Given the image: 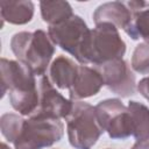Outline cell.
<instances>
[{
  "label": "cell",
  "instance_id": "cell-1",
  "mask_svg": "<svg viewBox=\"0 0 149 149\" xmlns=\"http://www.w3.org/2000/svg\"><path fill=\"white\" fill-rule=\"evenodd\" d=\"M1 98L8 93L12 107L20 115L31 116L38 107V85L34 72L20 61L1 58Z\"/></svg>",
  "mask_w": 149,
  "mask_h": 149
},
{
  "label": "cell",
  "instance_id": "cell-2",
  "mask_svg": "<svg viewBox=\"0 0 149 149\" xmlns=\"http://www.w3.org/2000/svg\"><path fill=\"white\" fill-rule=\"evenodd\" d=\"M10 49L17 61L38 77L45 74L55 54L54 42L42 29L15 33L10 40Z\"/></svg>",
  "mask_w": 149,
  "mask_h": 149
},
{
  "label": "cell",
  "instance_id": "cell-3",
  "mask_svg": "<svg viewBox=\"0 0 149 149\" xmlns=\"http://www.w3.org/2000/svg\"><path fill=\"white\" fill-rule=\"evenodd\" d=\"M126 54V43L119 34V29L112 23L95 24L90 31L84 65L92 64L97 68L120 59Z\"/></svg>",
  "mask_w": 149,
  "mask_h": 149
},
{
  "label": "cell",
  "instance_id": "cell-4",
  "mask_svg": "<svg viewBox=\"0 0 149 149\" xmlns=\"http://www.w3.org/2000/svg\"><path fill=\"white\" fill-rule=\"evenodd\" d=\"M65 120L68 139L74 149H92L104 133L99 125L95 108L88 102L73 101L72 109Z\"/></svg>",
  "mask_w": 149,
  "mask_h": 149
},
{
  "label": "cell",
  "instance_id": "cell-5",
  "mask_svg": "<svg viewBox=\"0 0 149 149\" xmlns=\"http://www.w3.org/2000/svg\"><path fill=\"white\" fill-rule=\"evenodd\" d=\"M64 135L61 120L29 116L14 141V149H44L59 142Z\"/></svg>",
  "mask_w": 149,
  "mask_h": 149
},
{
  "label": "cell",
  "instance_id": "cell-6",
  "mask_svg": "<svg viewBox=\"0 0 149 149\" xmlns=\"http://www.w3.org/2000/svg\"><path fill=\"white\" fill-rule=\"evenodd\" d=\"M90 31L84 19L76 14L65 22L48 27V35L54 44L73 56L81 65H84Z\"/></svg>",
  "mask_w": 149,
  "mask_h": 149
},
{
  "label": "cell",
  "instance_id": "cell-7",
  "mask_svg": "<svg viewBox=\"0 0 149 149\" xmlns=\"http://www.w3.org/2000/svg\"><path fill=\"white\" fill-rule=\"evenodd\" d=\"M95 114L100 127L112 140H125L132 135V119L128 107L118 98L99 101Z\"/></svg>",
  "mask_w": 149,
  "mask_h": 149
},
{
  "label": "cell",
  "instance_id": "cell-8",
  "mask_svg": "<svg viewBox=\"0 0 149 149\" xmlns=\"http://www.w3.org/2000/svg\"><path fill=\"white\" fill-rule=\"evenodd\" d=\"M73 101L62 95L44 74L38 81V107L31 116L47 119H66L72 109Z\"/></svg>",
  "mask_w": 149,
  "mask_h": 149
},
{
  "label": "cell",
  "instance_id": "cell-9",
  "mask_svg": "<svg viewBox=\"0 0 149 149\" xmlns=\"http://www.w3.org/2000/svg\"><path fill=\"white\" fill-rule=\"evenodd\" d=\"M99 69L105 86L112 93L121 98H128L136 93L137 84L135 74L123 58L108 62Z\"/></svg>",
  "mask_w": 149,
  "mask_h": 149
},
{
  "label": "cell",
  "instance_id": "cell-10",
  "mask_svg": "<svg viewBox=\"0 0 149 149\" xmlns=\"http://www.w3.org/2000/svg\"><path fill=\"white\" fill-rule=\"evenodd\" d=\"M105 86L101 72L87 65H79L72 86L69 90L70 100H81L97 95Z\"/></svg>",
  "mask_w": 149,
  "mask_h": 149
},
{
  "label": "cell",
  "instance_id": "cell-11",
  "mask_svg": "<svg viewBox=\"0 0 149 149\" xmlns=\"http://www.w3.org/2000/svg\"><path fill=\"white\" fill-rule=\"evenodd\" d=\"M95 24L112 23L118 29H126L132 20V12L126 2L112 1L99 5L92 14Z\"/></svg>",
  "mask_w": 149,
  "mask_h": 149
},
{
  "label": "cell",
  "instance_id": "cell-12",
  "mask_svg": "<svg viewBox=\"0 0 149 149\" xmlns=\"http://www.w3.org/2000/svg\"><path fill=\"white\" fill-rule=\"evenodd\" d=\"M126 3L132 12V20L125 29L126 34L134 41L143 40L149 43V1L130 0Z\"/></svg>",
  "mask_w": 149,
  "mask_h": 149
},
{
  "label": "cell",
  "instance_id": "cell-13",
  "mask_svg": "<svg viewBox=\"0 0 149 149\" xmlns=\"http://www.w3.org/2000/svg\"><path fill=\"white\" fill-rule=\"evenodd\" d=\"M78 66L73 59L66 56H58L48 69V78L51 84L59 90H70L78 72Z\"/></svg>",
  "mask_w": 149,
  "mask_h": 149
},
{
  "label": "cell",
  "instance_id": "cell-14",
  "mask_svg": "<svg viewBox=\"0 0 149 149\" xmlns=\"http://www.w3.org/2000/svg\"><path fill=\"white\" fill-rule=\"evenodd\" d=\"M35 12L34 2L30 0L0 1V14L3 22L21 26L33 20Z\"/></svg>",
  "mask_w": 149,
  "mask_h": 149
},
{
  "label": "cell",
  "instance_id": "cell-15",
  "mask_svg": "<svg viewBox=\"0 0 149 149\" xmlns=\"http://www.w3.org/2000/svg\"><path fill=\"white\" fill-rule=\"evenodd\" d=\"M132 119V136L136 141L149 140V108L139 101L130 100L127 105Z\"/></svg>",
  "mask_w": 149,
  "mask_h": 149
},
{
  "label": "cell",
  "instance_id": "cell-16",
  "mask_svg": "<svg viewBox=\"0 0 149 149\" xmlns=\"http://www.w3.org/2000/svg\"><path fill=\"white\" fill-rule=\"evenodd\" d=\"M40 9H41L42 20L47 22L49 26L65 22L74 15L71 5L68 1H62V0L41 1Z\"/></svg>",
  "mask_w": 149,
  "mask_h": 149
},
{
  "label": "cell",
  "instance_id": "cell-17",
  "mask_svg": "<svg viewBox=\"0 0 149 149\" xmlns=\"http://www.w3.org/2000/svg\"><path fill=\"white\" fill-rule=\"evenodd\" d=\"M24 119L15 113H5L0 118V130L2 136L10 143H14L19 136Z\"/></svg>",
  "mask_w": 149,
  "mask_h": 149
},
{
  "label": "cell",
  "instance_id": "cell-18",
  "mask_svg": "<svg viewBox=\"0 0 149 149\" xmlns=\"http://www.w3.org/2000/svg\"><path fill=\"white\" fill-rule=\"evenodd\" d=\"M132 69L140 74L149 73V43L137 44L132 56Z\"/></svg>",
  "mask_w": 149,
  "mask_h": 149
},
{
  "label": "cell",
  "instance_id": "cell-19",
  "mask_svg": "<svg viewBox=\"0 0 149 149\" xmlns=\"http://www.w3.org/2000/svg\"><path fill=\"white\" fill-rule=\"evenodd\" d=\"M137 91L143 98H146L149 101V76L141 79L137 83Z\"/></svg>",
  "mask_w": 149,
  "mask_h": 149
},
{
  "label": "cell",
  "instance_id": "cell-20",
  "mask_svg": "<svg viewBox=\"0 0 149 149\" xmlns=\"http://www.w3.org/2000/svg\"><path fill=\"white\" fill-rule=\"evenodd\" d=\"M130 149H149V141H136Z\"/></svg>",
  "mask_w": 149,
  "mask_h": 149
},
{
  "label": "cell",
  "instance_id": "cell-21",
  "mask_svg": "<svg viewBox=\"0 0 149 149\" xmlns=\"http://www.w3.org/2000/svg\"><path fill=\"white\" fill-rule=\"evenodd\" d=\"M1 149H10V148H9V146H8L7 143L2 142V143H1Z\"/></svg>",
  "mask_w": 149,
  "mask_h": 149
},
{
  "label": "cell",
  "instance_id": "cell-22",
  "mask_svg": "<svg viewBox=\"0 0 149 149\" xmlns=\"http://www.w3.org/2000/svg\"><path fill=\"white\" fill-rule=\"evenodd\" d=\"M107 149H109V148H107Z\"/></svg>",
  "mask_w": 149,
  "mask_h": 149
}]
</instances>
